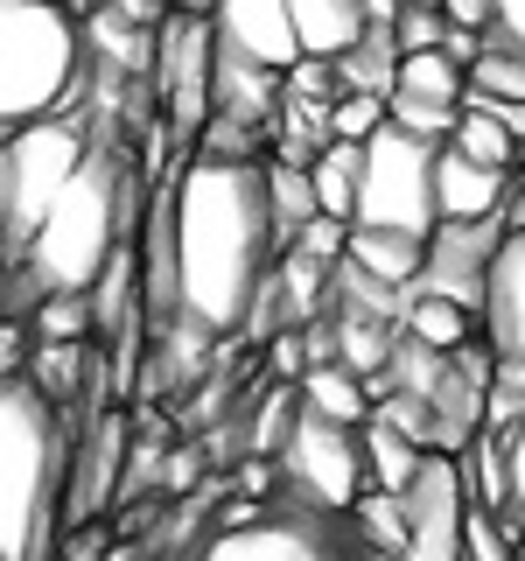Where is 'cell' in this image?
Here are the masks:
<instances>
[{
	"label": "cell",
	"instance_id": "1",
	"mask_svg": "<svg viewBox=\"0 0 525 561\" xmlns=\"http://www.w3.org/2000/svg\"><path fill=\"white\" fill-rule=\"evenodd\" d=\"M168 245H175V316L203 337L245 330L253 288L273 267V225L259 190V154H189L168 183Z\"/></svg>",
	"mask_w": 525,
	"mask_h": 561
},
{
	"label": "cell",
	"instance_id": "2",
	"mask_svg": "<svg viewBox=\"0 0 525 561\" xmlns=\"http://www.w3.org/2000/svg\"><path fill=\"white\" fill-rule=\"evenodd\" d=\"M133 169L119 148L84 140V154L70 162L57 183V197L43 204V218L22 239V267L35 280V295H84L98 280V267L113 260L119 239H133Z\"/></svg>",
	"mask_w": 525,
	"mask_h": 561
},
{
	"label": "cell",
	"instance_id": "3",
	"mask_svg": "<svg viewBox=\"0 0 525 561\" xmlns=\"http://www.w3.org/2000/svg\"><path fill=\"white\" fill-rule=\"evenodd\" d=\"M70 421L14 373L0 379V561H43L63 505Z\"/></svg>",
	"mask_w": 525,
	"mask_h": 561
},
{
	"label": "cell",
	"instance_id": "4",
	"mask_svg": "<svg viewBox=\"0 0 525 561\" xmlns=\"http://www.w3.org/2000/svg\"><path fill=\"white\" fill-rule=\"evenodd\" d=\"M84 64V22L70 0H0V134L63 113Z\"/></svg>",
	"mask_w": 525,
	"mask_h": 561
},
{
	"label": "cell",
	"instance_id": "5",
	"mask_svg": "<svg viewBox=\"0 0 525 561\" xmlns=\"http://www.w3.org/2000/svg\"><path fill=\"white\" fill-rule=\"evenodd\" d=\"M358 197H350V225H385V232L428 239L434 232V148L393 119H378L358 140Z\"/></svg>",
	"mask_w": 525,
	"mask_h": 561
},
{
	"label": "cell",
	"instance_id": "6",
	"mask_svg": "<svg viewBox=\"0 0 525 561\" xmlns=\"http://www.w3.org/2000/svg\"><path fill=\"white\" fill-rule=\"evenodd\" d=\"M273 470H280V499L302 505V513H323V519H343L350 499L364 491V449H358V428L343 421H323L294 400V421L280 428L273 443Z\"/></svg>",
	"mask_w": 525,
	"mask_h": 561
},
{
	"label": "cell",
	"instance_id": "7",
	"mask_svg": "<svg viewBox=\"0 0 525 561\" xmlns=\"http://www.w3.org/2000/svg\"><path fill=\"white\" fill-rule=\"evenodd\" d=\"M343 554H350V526L323 519V513H302V505H288V499H273L267 513L238 505V513L197 548V561H343Z\"/></svg>",
	"mask_w": 525,
	"mask_h": 561
},
{
	"label": "cell",
	"instance_id": "8",
	"mask_svg": "<svg viewBox=\"0 0 525 561\" xmlns=\"http://www.w3.org/2000/svg\"><path fill=\"white\" fill-rule=\"evenodd\" d=\"M78 119H28V127H8V148H0V225L14 239H28V225L43 218V204L57 197V183L70 175V162L84 154Z\"/></svg>",
	"mask_w": 525,
	"mask_h": 561
},
{
	"label": "cell",
	"instance_id": "9",
	"mask_svg": "<svg viewBox=\"0 0 525 561\" xmlns=\"http://www.w3.org/2000/svg\"><path fill=\"white\" fill-rule=\"evenodd\" d=\"M148 78L162 92V113L175 140H197V127L210 119V22L203 14H162L154 28V57H148Z\"/></svg>",
	"mask_w": 525,
	"mask_h": 561
},
{
	"label": "cell",
	"instance_id": "10",
	"mask_svg": "<svg viewBox=\"0 0 525 561\" xmlns=\"http://www.w3.org/2000/svg\"><path fill=\"white\" fill-rule=\"evenodd\" d=\"M463 478H455L448 449H420L407 491H399V519H407V540H399V561H463Z\"/></svg>",
	"mask_w": 525,
	"mask_h": 561
},
{
	"label": "cell",
	"instance_id": "11",
	"mask_svg": "<svg viewBox=\"0 0 525 561\" xmlns=\"http://www.w3.org/2000/svg\"><path fill=\"white\" fill-rule=\"evenodd\" d=\"M498 232H504L498 218H434V232L420 239V274L407 280V295H442V302L477 316Z\"/></svg>",
	"mask_w": 525,
	"mask_h": 561
},
{
	"label": "cell",
	"instance_id": "12",
	"mask_svg": "<svg viewBox=\"0 0 525 561\" xmlns=\"http://www.w3.org/2000/svg\"><path fill=\"white\" fill-rule=\"evenodd\" d=\"M477 337H483L490 358H518L525 365V225L518 232H498V245H490Z\"/></svg>",
	"mask_w": 525,
	"mask_h": 561
},
{
	"label": "cell",
	"instance_id": "13",
	"mask_svg": "<svg viewBox=\"0 0 525 561\" xmlns=\"http://www.w3.org/2000/svg\"><path fill=\"white\" fill-rule=\"evenodd\" d=\"M210 43L232 49V57L259 64V70H288L302 49H294V22L288 0H210Z\"/></svg>",
	"mask_w": 525,
	"mask_h": 561
},
{
	"label": "cell",
	"instance_id": "14",
	"mask_svg": "<svg viewBox=\"0 0 525 561\" xmlns=\"http://www.w3.org/2000/svg\"><path fill=\"white\" fill-rule=\"evenodd\" d=\"M273 105H280V70H259L210 43V113L238 119V127H267Z\"/></svg>",
	"mask_w": 525,
	"mask_h": 561
},
{
	"label": "cell",
	"instance_id": "15",
	"mask_svg": "<svg viewBox=\"0 0 525 561\" xmlns=\"http://www.w3.org/2000/svg\"><path fill=\"white\" fill-rule=\"evenodd\" d=\"M504 183H512V169H483L455 154L448 140L434 148V218H498Z\"/></svg>",
	"mask_w": 525,
	"mask_h": 561
},
{
	"label": "cell",
	"instance_id": "16",
	"mask_svg": "<svg viewBox=\"0 0 525 561\" xmlns=\"http://www.w3.org/2000/svg\"><path fill=\"white\" fill-rule=\"evenodd\" d=\"M294 400H302L308 414H323V421H343V428H364V414H372V393H364V379L350 373V365H337V358L302 365V379H294Z\"/></svg>",
	"mask_w": 525,
	"mask_h": 561
},
{
	"label": "cell",
	"instance_id": "17",
	"mask_svg": "<svg viewBox=\"0 0 525 561\" xmlns=\"http://www.w3.org/2000/svg\"><path fill=\"white\" fill-rule=\"evenodd\" d=\"M288 22H294V49L302 57H337L343 43H358L364 28V0H288Z\"/></svg>",
	"mask_w": 525,
	"mask_h": 561
},
{
	"label": "cell",
	"instance_id": "18",
	"mask_svg": "<svg viewBox=\"0 0 525 561\" xmlns=\"http://www.w3.org/2000/svg\"><path fill=\"white\" fill-rule=\"evenodd\" d=\"M343 260L364 267L372 280H385V288H407V280L420 274V239L385 232V225H350V232H343Z\"/></svg>",
	"mask_w": 525,
	"mask_h": 561
},
{
	"label": "cell",
	"instance_id": "19",
	"mask_svg": "<svg viewBox=\"0 0 525 561\" xmlns=\"http://www.w3.org/2000/svg\"><path fill=\"white\" fill-rule=\"evenodd\" d=\"M329 358L350 365L358 379H378L385 358H393V323H385V316H372V309H350V302H343V316L329 323Z\"/></svg>",
	"mask_w": 525,
	"mask_h": 561
},
{
	"label": "cell",
	"instance_id": "20",
	"mask_svg": "<svg viewBox=\"0 0 525 561\" xmlns=\"http://www.w3.org/2000/svg\"><path fill=\"white\" fill-rule=\"evenodd\" d=\"M358 449H364V484H372V491H407L413 463H420V443L407 428H393L385 414H364Z\"/></svg>",
	"mask_w": 525,
	"mask_h": 561
},
{
	"label": "cell",
	"instance_id": "21",
	"mask_svg": "<svg viewBox=\"0 0 525 561\" xmlns=\"http://www.w3.org/2000/svg\"><path fill=\"white\" fill-rule=\"evenodd\" d=\"M259 190H267V225H273V253L288 245L302 225L315 218V190H308V169L302 162H259Z\"/></svg>",
	"mask_w": 525,
	"mask_h": 561
},
{
	"label": "cell",
	"instance_id": "22",
	"mask_svg": "<svg viewBox=\"0 0 525 561\" xmlns=\"http://www.w3.org/2000/svg\"><path fill=\"white\" fill-rule=\"evenodd\" d=\"M358 140H337L329 134L323 148L308 154V190H315V210L323 218H343L350 225V197H358Z\"/></svg>",
	"mask_w": 525,
	"mask_h": 561
},
{
	"label": "cell",
	"instance_id": "23",
	"mask_svg": "<svg viewBox=\"0 0 525 561\" xmlns=\"http://www.w3.org/2000/svg\"><path fill=\"white\" fill-rule=\"evenodd\" d=\"M393 92L420 99V105H463V64L442 57V49H399Z\"/></svg>",
	"mask_w": 525,
	"mask_h": 561
},
{
	"label": "cell",
	"instance_id": "24",
	"mask_svg": "<svg viewBox=\"0 0 525 561\" xmlns=\"http://www.w3.org/2000/svg\"><path fill=\"white\" fill-rule=\"evenodd\" d=\"M337 84L343 92H393V64H399V43H393V28H364L358 43H343L337 57Z\"/></svg>",
	"mask_w": 525,
	"mask_h": 561
},
{
	"label": "cell",
	"instance_id": "25",
	"mask_svg": "<svg viewBox=\"0 0 525 561\" xmlns=\"http://www.w3.org/2000/svg\"><path fill=\"white\" fill-rule=\"evenodd\" d=\"M399 330H407L413 344H428V351H455V344L477 337V316L442 302V295H407V302H399Z\"/></svg>",
	"mask_w": 525,
	"mask_h": 561
},
{
	"label": "cell",
	"instance_id": "26",
	"mask_svg": "<svg viewBox=\"0 0 525 561\" xmlns=\"http://www.w3.org/2000/svg\"><path fill=\"white\" fill-rule=\"evenodd\" d=\"M448 148H455V154H469V162H483V169H518V140L504 134L490 113H477V105H455Z\"/></svg>",
	"mask_w": 525,
	"mask_h": 561
},
{
	"label": "cell",
	"instance_id": "27",
	"mask_svg": "<svg viewBox=\"0 0 525 561\" xmlns=\"http://www.w3.org/2000/svg\"><path fill=\"white\" fill-rule=\"evenodd\" d=\"M463 92H483V99H525V49L483 43L477 57L463 64Z\"/></svg>",
	"mask_w": 525,
	"mask_h": 561
},
{
	"label": "cell",
	"instance_id": "28",
	"mask_svg": "<svg viewBox=\"0 0 525 561\" xmlns=\"http://www.w3.org/2000/svg\"><path fill=\"white\" fill-rule=\"evenodd\" d=\"M35 344H92V295H43L35 302Z\"/></svg>",
	"mask_w": 525,
	"mask_h": 561
},
{
	"label": "cell",
	"instance_id": "29",
	"mask_svg": "<svg viewBox=\"0 0 525 561\" xmlns=\"http://www.w3.org/2000/svg\"><path fill=\"white\" fill-rule=\"evenodd\" d=\"M498 443H504V513L498 519L512 526V534H525V414L504 421Z\"/></svg>",
	"mask_w": 525,
	"mask_h": 561
},
{
	"label": "cell",
	"instance_id": "30",
	"mask_svg": "<svg viewBox=\"0 0 525 561\" xmlns=\"http://www.w3.org/2000/svg\"><path fill=\"white\" fill-rule=\"evenodd\" d=\"M463 561H512V526L483 505H463Z\"/></svg>",
	"mask_w": 525,
	"mask_h": 561
},
{
	"label": "cell",
	"instance_id": "31",
	"mask_svg": "<svg viewBox=\"0 0 525 561\" xmlns=\"http://www.w3.org/2000/svg\"><path fill=\"white\" fill-rule=\"evenodd\" d=\"M378 119H385L378 92H337V99H329V134H337V140H364Z\"/></svg>",
	"mask_w": 525,
	"mask_h": 561
},
{
	"label": "cell",
	"instance_id": "32",
	"mask_svg": "<svg viewBox=\"0 0 525 561\" xmlns=\"http://www.w3.org/2000/svg\"><path fill=\"white\" fill-rule=\"evenodd\" d=\"M385 28H393L399 49H442V28H448V22H442V8H413V0H399Z\"/></svg>",
	"mask_w": 525,
	"mask_h": 561
},
{
	"label": "cell",
	"instance_id": "33",
	"mask_svg": "<svg viewBox=\"0 0 525 561\" xmlns=\"http://www.w3.org/2000/svg\"><path fill=\"white\" fill-rule=\"evenodd\" d=\"M343 232H350L343 218H323V210H315L288 245H294V253H308V260H323V267H337V260H343ZM288 245H280V253H288Z\"/></svg>",
	"mask_w": 525,
	"mask_h": 561
},
{
	"label": "cell",
	"instance_id": "34",
	"mask_svg": "<svg viewBox=\"0 0 525 561\" xmlns=\"http://www.w3.org/2000/svg\"><path fill=\"white\" fill-rule=\"evenodd\" d=\"M483 43L525 49V0H490V28H483Z\"/></svg>",
	"mask_w": 525,
	"mask_h": 561
},
{
	"label": "cell",
	"instance_id": "35",
	"mask_svg": "<svg viewBox=\"0 0 525 561\" xmlns=\"http://www.w3.org/2000/svg\"><path fill=\"white\" fill-rule=\"evenodd\" d=\"M28 365V330L22 323H0V379H14Z\"/></svg>",
	"mask_w": 525,
	"mask_h": 561
},
{
	"label": "cell",
	"instance_id": "36",
	"mask_svg": "<svg viewBox=\"0 0 525 561\" xmlns=\"http://www.w3.org/2000/svg\"><path fill=\"white\" fill-rule=\"evenodd\" d=\"M442 22L448 28H490V0H442Z\"/></svg>",
	"mask_w": 525,
	"mask_h": 561
},
{
	"label": "cell",
	"instance_id": "37",
	"mask_svg": "<svg viewBox=\"0 0 525 561\" xmlns=\"http://www.w3.org/2000/svg\"><path fill=\"white\" fill-rule=\"evenodd\" d=\"M57 561H98V540H92V534H78V540H70V548H63Z\"/></svg>",
	"mask_w": 525,
	"mask_h": 561
},
{
	"label": "cell",
	"instance_id": "38",
	"mask_svg": "<svg viewBox=\"0 0 525 561\" xmlns=\"http://www.w3.org/2000/svg\"><path fill=\"white\" fill-rule=\"evenodd\" d=\"M175 14H210V0H168Z\"/></svg>",
	"mask_w": 525,
	"mask_h": 561
},
{
	"label": "cell",
	"instance_id": "39",
	"mask_svg": "<svg viewBox=\"0 0 525 561\" xmlns=\"http://www.w3.org/2000/svg\"><path fill=\"white\" fill-rule=\"evenodd\" d=\"M343 561H372V554H358V548H350V554H343Z\"/></svg>",
	"mask_w": 525,
	"mask_h": 561
}]
</instances>
